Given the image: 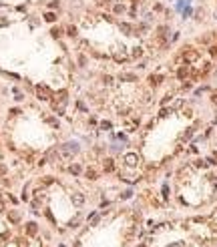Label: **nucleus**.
<instances>
[{"mask_svg":"<svg viewBox=\"0 0 217 247\" xmlns=\"http://www.w3.org/2000/svg\"><path fill=\"white\" fill-rule=\"evenodd\" d=\"M183 60L187 62V64H191V62L199 60V52L193 50V48H185V50H183Z\"/></svg>","mask_w":217,"mask_h":247,"instance_id":"f257e3e1","label":"nucleus"},{"mask_svg":"<svg viewBox=\"0 0 217 247\" xmlns=\"http://www.w3.org/2000/svg\"><path fill=\"white\" fill-rule=\"evenodd\" d=\"M125 163H127V167H137V163H139V155H137V153H127V155H125Z\"/></svg>","mask_w":217,"mask_h":247,"instance_id":"f03ea898","label":"nucleus"},{"mask_svg":"<svg viewBox=\"0 0 217 247\" xmlns=\"http://www.w3.org/2000/svg\"><path fill=\"white\" fill-rule=\"evenodd\" d=\"M189 73H191L189 64H183V67H179V68H177V79L185 80V79H187V76H189Z\"/></svg>","mask_w":217,"mask_h":247,"instance_id":"7ed1b4c3","label":"nucleus"},{"mask_svg":"<svg viewBox=\"0 0 217 247\" xmlns=\"http://www.w3.org/2000/svg\"><path fill=\"white\" fill-rule=\"evenodd\" d=\"M163 79H165L163 74H151V76H149V85H151V87H157V85H161V82H163Z\"/></svg>","mask_w":217,"mask_h":247,"instance_id":"20e7f679","label":"nucleus"},{"mask_svg":"<svg viewBox=\"0 0 217 247\" xmlns=\"http://www.w3.org/2000/svg\"><path fill=\"white\" fill-rule=\"evenodd\" d=\"M119 28H121L125 34H133V32H135V30H133V26H131L129 22H121V24H119Z\"/></svg>","mask_w":217,"mask_h":247,"instance_id":"39448f33","label":"nucleus"},{"mask_svg":"<svg viewBox=\"0 0 217 247\" xmlns=\"http://www.w3.org/2000/svg\"><path fill=\"white\" fill-rule=\"evenodd\" d=\"M203 14H205V10H203V8H197L195 12H193V16H195V20H197V22H201V20H203Z\"/></svg>","mask_w":217,"mask_h":247,"instance_id":"423d86ee","label":"nucleus"},{"mask_svg":"<svg viewBox=\"0 0 217 247\" xmlns=\"http://www.w3.org/2000/svg\"><path fill=\"white\" fill-rule=\"evenodd\" d=\"M131 56H133V58L143 56V46H135V48H133V52H131Z\"/></svg>","mask_w":217,"mask_h":247,"instance_id":"0eeeda50","label":"nucleus"},{"mask_svg":"<svg viewBox=\"0 0 217 247\" xmlns=\"http://www.w3.org/2000/svg\"><path fill=\"white\" fill-rule=\"evenodd\" d=\"M181 14H183V18H189L191 14H193V8H191V4H187V6L183 8V12H181Z\"/></svg>","mask_w":217,"mask_h":247,"instance_id":"6e6552de","label":"nucleus"},{"mask_svg":"<svg viewBox=\"0 0 217 247\" xmlns=\"http://www.w3.org/2000/svg\"><path fill=\"white\" fill-rule=\"evenodd\" d=\"M113 163H115L113 159H107V161H105V171H115V165H113Z\"/></svg>","mask_w":217,"mask_h":247,"instance_id":"1a4fd4ad","label":"nucleus"},{"mask_svg":"<svg viewBox=\"0 0 217 247\" xmlns=\"http://www.w3.org/2000/svg\"><path fill=\"white\" fill-rule=\"evenodd\" d=\"M73 201H75V205H82V203H85V199H82V195H81V193H75Z\"/></svg>","mask_w":217,"mask_h":247,"instance_id":"9d476101","label":"nucleus"},{"mask_svg":"<svg viewBox=\"0 0 217 247\" xmlns=\"http://www.w3.org/2000/svg\"><path fill=\"white\" fill-rule=\"evenodd\" d=\"M209 56L211 58H217V44H211L209 46Z\"/></svg>","mask_w":217,"mask_h":247,"instance_id":"9b49d317","label":"nucleus"},{"mask_svg":"<svg viewBox=\"0 0 217 247\" xmlns=\"http://www.w3.org/2000/svg\"><path fill=\"white\" fill-rule=\"evenodd\" d=\"M44 20H46V22H54V20H56V16H54L52 12H46V14H44Z\"/></svg>","mask_w":217,"mask_h":247,"instance_id":"f8f14e48","label":"nucleus"},{"mask_svg":"<svg viewBox=\"0 0 217 247\" xmlns=\"http://www.w3.org/2000/svg\"><path fill=\"white\" fill-rule=\"evenodd\" d=\"M125 10H127V8H125V4H117V6H115V12H117V14L125 12Z\"/></svg>","mask_w":217,"mask_h":247,"instance_id":"ddd939ff","label":"nucleus"},{"mask_svg":"<svg viewBox=\"0 0 217 247\" xmlns=\"http://www.w3.org/2000/svg\"><path fill=\"white\" fill-rule=\"evenodd\" d=\"M153 10H155V12H163V10H165V6H163V4H159V2H157L155 6H153Z\"/></svg>","mask_w":217,"mask_h":247,"instance_id":"4468645a","label":"nucleus"},{"mask_svg":"<svg viewBox=\"0 0 217 247\" xmlns=\"http://www.w3.org/2000/svg\"><path fill=\"white\" fill-rule=\"evenodd\" d=\"M159 117H161V119H165V117H169V109H161V113H159Z\"/></svg>","mask_w":217,"mask_h":247,"instance_id":"2eb2a0df","label":"nucleus"},{"mask_svg":"<svg viewBox=\"0 0 217 247\" xmlns=\"http://www.w3.org/2000/svg\"><path fill=\"white\" fill-rule=\"evenodd\" d=\"M70 173H81V165H73V167H70Z\"/></svg>","mask_w":217,"mask_h":247,"instance_id":"dca6fc26","label":"nucleus"},{"mask_svg":"<svg viewBox=\"0 0 217 247\" xmlns=\"http://www.w3.org/2000/svg\"><path fill=\"white\" fill-rule=\"evenodd\" d=\"M87 177H88V179H97V173H95V171H91V169H88V171H87Z\"/></svg>","mask_w":217,"mask_h":247,"instance_id":"f3484780","label":"nucleus"},{"mask_svg":"<svg viewBox=\"0 0 217 247\" xmlns=\"http://www.w3.org/2000/svg\"><path fill=\"white\" fill-rule=\"evenodd\" d=\"M211 100H213V105H217V91L211 94Z\"/></svg>","mask_w":217,"mask_h":247,"instance_id":"a211bd4d","label":"nucleus"}]
</instances>
